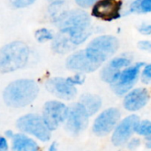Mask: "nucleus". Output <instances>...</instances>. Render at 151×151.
<instances>
[{
  "instance_id": "obj_1",
  "label": "nucleus",
  "mask_w": 151,
  "mask_h": 151,
  "mask_svg": "<svg viewBox=\"0 0 151 151\" xmlns=\"http://www.w3.org/2000/svg\"><path fill=\"white\" fill-rule=\"evenodd\" d=\"M53 21L76 47L86 42L92 33L90 17L82 10L64 11Z\"/></svg>"
},
{
  "instance_id": "obj_2",
  "label": "nucleus",
  "mask_w": 151,
  "mask_h": 151,
  "mask_svg": "<svg viewBox=\"0 0 151 151\" xmlns=\"http://www.w3.org/2000/svg\"><path fill=\"white\" fill-rule=\"evenodd\" d=\"M39 87L33 80L22 79L10 83L4 89V103L12 108H21L30 104L37 96Z\"/></svg>"
},
{
  "instance_id": "obj_3",
  "label": "nucleus",
  "mask_w": 151,
  "mask_h": 151,
  "mask_svg": "<svg viewBox=\"0 0 151 151\" xmlns=\"http://www.w3.org/2000/svg\"><path fill=\"white\" fill-rule=\"evenodd\" d=\"M28 58L29 48L25 42H12L0 49V72L7 73L23 68Z\"/></svg>"
},
{
  "instance_id": "obj_4",
  "label": "nucleus",
  "mask_w": 151,
  "mask_h": 151,
  "mask_svg": "<svg viewBox=\"0 0 151 151\" xmlns=\"http://www.w3.org/2000/svg\"><path fill=\"white\" fill-rule=\"evenodd\" d=\"M119 47V42L116 36L103 35L94 38L84 50L93 63L101 66L117 52Z\"/></svg>"
},
{
  "instance_id": "obj_5",
  "label": "nucleus",
  "mask_w": 151,
  "mask_h": 151,
  "mask_svg": "<svg viewBox=\"0 0 151 151\" xmlns=\"http://www.w3.org/2000/svg\"><path fill=\"white\" fill-rule=\"evenodd\" d=\"M144 66L145 63L137 62L123 69L118 81L114 84L111 85V88L113 93L118 96H125L138 82L141 78L142 70Z\"/></svg>"
},
{
  "instance_id": "obj_6",
  "label": "nucleus",
  "mask_w": 151,
  "mask_h": 151,
  "mask_svg": "<svg viewBox=\"0 0 151 151\" xmlns=\"http://www.w3.org/2000/svg\"><path fill=\"white\" fill-rule=\"evenodd\" d=\"M16 126L20 131L29 134L42 142L50 139L51 131L44 123L42 117L35 114H27L17 120Z\"/></svg>"
},
{
  "instance_id": "obj_7",
  "label": "nucleus",
  "mask_w": 151,
  "mask_h": 151,
  "mask_svg": "<svg viewBox=\"0 0 151 151\" xmlns=\"http://www.w3.org/2000/svg\"><path fill=\"white\" fill-rule=\"evenodd\" d=\"M121 120V112L116 107H110L102 111L92 124V132L98 137H104L112 133Z\"/></svg>"
},
{
  "instance_id": "obj_8",
  "label": "nucleus",
  "mask_w": 151,
  "mask_h": 151,
  "mask_svg": "<svg viewBox=\"0 0 151 151\" xmlns=\"http://www.w3.org/2000/svg\"><path fill=\"white\" fill-rule=\"evenodd\" d=\"M69 113V107L59 101H49L43 106L42 119L50 131L56 130L65 123Z\"/></svg>"
},
{
  "instance_id": "obj_9",
  "label": "nucleus",
  "mask_w": 151,
  "mask_h": 151,
  "mask_svg": "<svg viewBox=\"0 0 151 151\" xmlns=\"http://www.w3.org/2000/svg\"><path fill=\"white\" fill-rule=\"evenodd\" d=\"M140 120V118L134 113L121 119L111 134V143L115 147L126 145L135 134V129Z\"/></svg>"
},
{
  "instance_id": "obj_10",
  "label": "nucleus",
  "mask_w": 151,
  "mask_h": 151,
  "mask_svg": "<svg viewBox=\"0 0 151 151\" xmlns=\"http://www.w3.org/2000/svg\"><path fill=\"white\" fill-rule=\"evenodd\" d=\"M89 118L84 107L79 102L74 103L69 107L65 128L73 135H78L88 127Z\"/></svg>"
},
{
  "instance_id": "obj_11",
  "label": "nucleus",
  "mask_w": 151,
  "mask_h": 151,
  "mask_svg": "<svg viewBox=\"0 0 151 151\" xmlns=\"http://www.w3.org/2000/svg\"><path fill=\"white\" fill-rule=\"evenodd\" d=\"M121 0H99L92 8V16L104 21H112L121 17Z\"/></svg>"
},
{
  "instance_id": "obj_12",
  "label": "nucleus",
  "mask_w": 151,
  "mask_h": 151,
  "mask_svg": "<svg viewBox=\"0 0 151 151\" xmlns=\"http://www.w3.org/2000/svg\"><path fill=\"white\" fill-rule=\"evenodd\" d=\"M45 87L50 93L63 100L71 101L77 96L76 87L71 85L66 78H51L46 81Z\"/></svg>"
},
{
  "instance_id": "obj_13",
  "label": "nucleus",
  "mask_w": 151,
  "mask_h": 151,
  "mask_svg": "<svg viewBox=\"0 0 151 151\" xmlns=\"http://www.w3.org/2000/svg\"><path fill=\"white\" fill-rule=\"evenodd\" d=\"M150 95L146 88H134L123 98V107L127 111L134 113L143 109L149 103Z\"/></svg>"
},
{
  "instance_id": "obj_14",
  "label": "nucleus",
  "mask_w": 151,
  "mask_h": 151,
  "mask_svg": "<svg viewBox=\"0 0 151 151\" xmlns=\"http://www.w3.org/2000/svg\"><path fill=\"white\" fill-rule=\"evenodd\" d=\"M65 66L71 71L82 73H93L100 68V65L93 63L88 58L84 50H78L70 55L65 61Z\"/></svg>"
},
{
  "instance_id": "obj_15",
  "label": "nucleus",
  "mask_w": 151,
  "mask_h": 151,
  "mask_svg": "<svg viewBox=\"0 0 151 151\" xmlns=\"http://www.w3.org/2000/svg\"><path fill=\"white\" fill-rule=\"evenodd\" d=\"M79 103L84 107L89 117H92L99 112L103 106V99L96 94H83L80 97Z\"/></svg>"
},
{
  "instance_id": "obj_16",
  "label": "nucleus",
  "mask_w": 151,
  "mask_h": 151,
  "mask_svg": "<svg viewBox=\"0 0 151 151\" xmlns=\"http://www.w3.org/2000/svg\"><path fill=\"white\" fill-rule=\"evenodd\" d=\"M12 151H38V144L23 134H14L12 142Z\"/></svg>"
},
{
  "instance_id": "obj_17",
  "label": "nucleus",
  "mask_w": 151,
  "mask_h": 151,
  "mask_svg": "<svg viewBox=\"0 0 151 151\" xmlns=\"http://www.w3.org/2000/svg\"><path fill=\"white\" fill-rule=\"evenodd\" d=\"M51 48L53 51L58 54H66L70 51H73L76 46L71 42L67 35L59 32L52 40Z\"/></svg>"
},
{
  "instance_id": "obj_18",
  "label": "nucleus",
  "mask_w": 151,
  "mask_h": 151,
  "mask_svg": "<svg viewBox=\"0 0 151 151\" xmlns=\"http://www.w3.org/2000/svg\"><path fill=\"white\" fill-rule=\"evenodd\" d=\"M132 60L133 59H132L131 56L124 54V55H119L118 57L111 58L107 65L115 70L122 71L123 69H125L132 65Z\"/></svg>"
},
{
  "instance_id": "obj_19",
  "label": "nucleus",
  "mask_w": 151,
  "mask_h": 151,
  "mask_svg": "<svg viewBox=\"0 0 151 151\" xmlns=\"http://www.w3.org/2000/svg\"><path fill=\"white\" fill-rule=\"evenodd\" d=\"M129 12L146 14L151 12V0H134L129 6Z\"/></svg>"
},
{
  "instance_id": "obj_20",
  "label": "nucleus",
  "mask_w": 151,
  "mask_h": 151,
  "mask_svg": "<svg viewBox=\"0 0 151 151\" xmlns=\"http://www.w3.org/2000/svg\"><path fill=\"white\" fill-rule=\"evenodd\" d=\"M120 73H121V71L115 70V69L110 67L108 65H106L105 66H104L102 68V70L100 72V78L104 82L112 85L118 81V79L120 75Z\"/></svg>"
},
{
  "instance_id": "obj_21",
  "label": "nucleus",
  "mask_w": 151,
  "mask_h": 151,
  "mask_svg": "<svg viewBox=\"0 0 151 151\" xmlns=\"http://www.w3.org/2000/svg\"><path fill=\"white\" fill-rule=\"evenodd\" d=\"M135 134H137L139 136L144 137L145 139L150 137L151 135V121L149 119H142L140 120L136 129Z\"/></svg>"
},
{
  "instance_id": "obj_22",
  "label": "nucleus",
  "mask_w": 151,
  "mask_h": 151,
  "mask_svg": "<svg viewBox=\"0 0 151 151\" xmlns=\"http://www.w3.org/2000/svg\"><path fill=\"white\" fill-rule=\"evenodd\" d=\"M35 37L39 42H45L48 41H52L55 37L53 32L48 28L42 27L35 32Z\"/></svg>"
},
{
  "instance_id": "obj_23",
  "label": "nucleus",
  "mask_w": 151,
  "mask_h": 151,
  "mask_svg": "<svg viewBox=\"0 0 151 151\" xmlns=\"http://www.w3.org/2000/svg\"><path fill=\"white\" fill-rule=\"evenodd\" d=\"M68 82L76 87V86H80V85H82L84 82H85V80H86V77H85V74L82 73H76L75 74H73V76H70L68 78H66Z\"/></svg>"
},
{
  "instance_id": "obj_24",
  "label": "nucleus",
  "mask_w": 151,
  "mask_h": 151,
  "mask_svg": "<svg viewBox=\"0 0 151 151\" xmlns=\"http://www.w3.org/2000/svg\"><path fill=\"white\" fill-rule=\"evenodd\" d=\"M141 80L144 84H151V64L145 65L142 70Z\"/></svg>"
},
{
  "instance_id": "obj_25",
  "label": "nucleus",
  "mask_w": 151,
  "mask_h": 151,
  "mask_svg": "<svg viewBox=\"0 0 151 151\" xmlns=\"http://www.w3.org/2000/svg\"><path fill=\"white\" fill-rule=\"evenodd\" d=\"M11 5L16 9L26 8L31 4H33L36 0H9Z\"/></svg>"
},
{
  "instance_id": "obj_26",
  "label": "nucleus",
  "mask_w": 151,
  "mask_h": 151,
  "mask_svg": "<svg viewBox=\"0 0 151 151\" xmlns=\"http://www.w3.org/2000/svg\"><path fill=\"white\" fill-rule=\"evenodd\" d=\"M141 145H142V141L139 137H132L126 144V147L128 150L134 151L139 149Z\"/></svg>"
},
{
  "instance_id": "obj_27",
  "label": "nucleus",
  "mask_w": 151,
  "mask_h": 151,
  "mask_svg": "<svg viewBox=\"0 0 151 151\" xmlns=\"http://www.w3.org/2000/svg\"><path fill=\"white\" fill-rule=\"evenodd\" d=\"M139 32L143 35H151V24L150 23H142L138 27Z\"/></svg>"
},
{
  "instance_id": "obj_28",
  "label": "nucleus",
  "mask_w": 151,
  "mask_h": 151,
  "mask_svg": "<svg viewBox=\"0 0 151 151\" xmlns=\"http://www.w3.org/2000/svg\"><path fill=\"white\" fill-rule=\"evenodd\" d=\"M74 1L79 6L82 8H88L90 6H93L99 0H74Z\"/></svg>"
},
{
  "instance_id": "obj_29",
  "label": "nucleus",
  "mask_w": 151,
  "mask_h": 151,
  "mask_svg": "<svg viewBox=\"0 0 151 151\" xmlns=\"http://www.w3.org/2000/svg\"><path fill=\"white\" fill-rule=\"evenodd\" d=\"M138 48L141 50L151 52V41H149V40L140 41L138 42Z\"/></svg>"
},
{
  "instance_id": "obj_30",
  "label": "nucleus",
  "mask_w": 151,
  "mask_h": 151,
  "mask_svg": "<svg viewBox=\"0 0 151 151\" xmlns=\"http://www.w3.org/2000/svg\"><path fill=\"white\" fill-rule=\"evenodd\" d=\"M8 150V142L5 137L0 136V151H6Z\"/></svg>"
},
{
  "instance_id": "obj_31",
  "label": "nucleus",
  "mask_w": 151,
  "mask_h": 151,
  "mask_svg": "<svg viewBox=\"0 0 151 151\" xmlns=\"http://www.w3.org/2000/svg\"><path fill=\"white\" fill-rule=\"evenodd\" d=\"M145 146H146L148 149L151 150V135L150 137H148V138L145 139Z\"/></svg>"
},
{
  "instance_id": "obj_32",
  "label": "nucleus",
  "mask_w": 151,
  "mask_h": 151,
  "mask_svg": "<svg viewBox=\"0 0 151 151\" xmlns=\"http://www.w3.org/2000/svg\"><path fill=\"white\" fill-rule=\"evenodd\" d=\"M48 151H58V145H57V143H56V142H53V143L50 146Z\"/></svg>"
},
{
  "instance_id": "obj_33",
  "label": "nucleus",
  "mask_w": 151,
  "mask_h": 151,
  "mask_svg": "<svg viewBox=\"0 0 151 151\" xmlns=\"http://www.w3.org/2000/svg\"><path fill=\"white\" fill-rule=\"evenodd\" d=\"M5 136H6L7 138H12V137L14 136V134H13V132H12V130H7V131L5 132Z\"/></svg>"
},
{
  "instance_id": "obj_34",
  "label": "nucleus",
  "mask_w": 151,
  "mask_h": 151,
  "mask_svg": "<svg viewBox=\"0 0 151 151\" xmlns=\"http://www.w3.org/2000/svg\"><path fill=\"white\" fill-rule=\"evenodd\" d=\"M50 2V4H55V3H64L65 0H48Z\"/></svg>"
},
{
  "instance_id": "obj_35",
  "label": "nucleus",
  "mask_w": 151,
  "mask_h": 151,
  "mask_svg": "<svg viewBox=\"0 0 151 151\" xmlns=\"http://www.w3.org/2000/svg\"><path fill=\"white\" fill-rule=\"evenodd\" d=\"M6 151H7V150H6Z\"/></svg>"
}]
</instances>
